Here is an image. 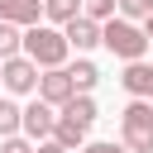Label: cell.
I'll return each mask as SVG.
<instances>
[{
    "mask_svg": "<svg viewBox=\"0 0 153 153\" xmlns=\"http://www.w3.org/2000/svg\"><path fill=\"white\" fill-rule=\"evenodd\" d=\"M100 43H105L120 62H143V53H148L143 29H139V24H129V19H120V14L100 24Z\"/></svg>",
    "mask_w": 153,
    "mask_h": 153,
    "instance_id": "2",
    "label": "cell"
},
{
    "mask_svg": "<svg viewBox=\"0 0 153 153\" xmlns=\"http://www.w3.org/2000/svg\"><path fill=\"white\" fill-rule=\"evenodd\" d=\"M14 134H19V105L0 96V139H14Z\"/></svg>",
    "mask_w": 153,
    "mask_h": 153,
    "instance_id": "14",
    "label": "cell"
},
{
    "mask_svg": "<svg viewBox=\"0 0 153 153\" xmlns=\"http://www.w3.org/2000/svg\"><path fill=\"white\" fill-rule=\"evenodd\" d=\"M43 14L38 0H0V24H14V29H33Z\"/></svg>",
    "mask_w": 153,
    "mask_h": 153,
    "instance_id": "9",
    "label": "cell"
},
{
    "mask_svg": "<svg viewBox=\"0 0 153 153\" xmlns=\"http://www.w3.org/2000/svg\"><path fill=\"white\" fill-rule=\"evenodd\" d=\"M67 81H72V91H76V96H91V91H96V81H100V72H96V62H91V57H76V62L67 67Z\"/></svg>",
    "mask_w": 153,
    "mask_h": 153,
    "instance_id": "10",
    "label": "cell"
},
{
    "mask_svg": "<svg viewBox=\"0 0 153 153\" xmlns=\"http://www.w3.org/2000/svg\"><path fill=\"white\" fill-rule=\"evenodd\" d=\"M19 53L38 67V72H53V67H67V38H62V29H53V24H33V29H24V38H19Z\"/></svg>",
    "mask_w": 153,
    "mask_h": 153,
    "instance_id": "1",
    "label": "cell"
},
{
    "mask_svg": "<svg viewBox=\"0 0 153 153\" xmlns=\"http://www.w3.org/2000/svg\"><path fill=\"white\" fill-rule=\"evenodd\" d=\"M48 139H53V143H62V148H67V153H76V148H81V143H86V129H81V124H72V120H62V115H57V120H53V134H48Z\"/></svg>",
    "mask_w": 153,
    "mask_h": 153,
    "instance_id": "12",
    "label": "cell"
},
{
    "mask_svg": "<svg viewBox=\"0 0 153 153\" xmlns=\"http://www.w3.org/2000/svg\"><path fill=\"white\" fill-rule=\"evenodd\" d=\"M33 153H67L62 143H53V139H43V143H33Z\"/></svg>",
    "mask_w": 153,
    "mask_h": 153,
    "instance_id": "20",
    "label": "cell"
},
{
    "mask_svg": "<svg viewBox=\"0 0 153 153\" xmlns=\"http://www.w3.org/2000/svg\"><path fill=\"white\" fill-rule=\"evenodd\" d=\"M57 115H62V120H72V124H81V129H91V124H96V100H91V96H72Z\"/></svg>",
    "mask_w": 153,
    "mask_h": 153,
    "instance_id": "11",
    "label": "cell"
},
{
    "mask_svg": "<svg viewBox=\"0 0 153 153\" xmlns=\"http://www.w3.org/2000/svg\"><path fill=\"white\" fill-rule=\"evenodd\" d=\"M43 105H53V110H62L76 91H72V81H67V67H53V72H38V91H33Z\"/></svg>",
    "mask_w": 153,
    "mask_h": 153,
    "instance_id": "6",
    "label": "cell"
},
{
    "mask_svg": "<svg viewBox=\"0 0 153 153\" xmlns=\"http://www.w3.org/2000/svg\"><path fill=\"white\" fill-rule=\"evenodd\" d=\"M81 14L96 19V24H105V19H115V0H81Z\"/></svg>",
    "mask_w": 153,
    "mask_h": 153,
    "instance_id": "17",
    "label": "cell"
},
{
    "mask_svg": "<svg viewBox=\"0 0 153 153\" xmlns=\"http://www.w3.org/2000/svg\"><path fill=\"white\" fill-rule=\"evenodd\" d=\"M0 153H33V143L24 134H14V139H0Z\"/></svg>",
    "mask_w": 153,
    "mask_h": 153,
    "instance_id": "18",
    "label": "cell"
},
{
    "mask_svg": "<svg viewBox=\"0 0 153 153\" xmlns=\"http://www.w3.org/2000/svg\"><path fill=\"white\" fill-rule=\"evenodd\" d=\"M38 5H43V14H48L53 24H67V19L81 14V0H38Z\"/></svg>",
    "mask_w": 153,
    "mask_h": 153,
    "instance_id": "13",
    "label": "cell"
},
{
    "mask_svg": "<svg viewBox=\"0 0 153 153\" xmlns=\"http://www.w3.org/2000/svg\"><path fill=\"white\" fill-rule=\"evenodd\" d=\"M0 86L10 91V96H33L38 91V67L19 53V57H5L0 62Z\"/></svg>",
    "mask_w": 153,
    "mask_h": 153,
    "instance_id": "4",
    "label": "cell"
},
{
    "mask_svg": "<svg viewBox=\"0 0 153 153\" xmlns=\"http://www.w3.org/2000/svg\"><path fill=\"white\" fill-rule=\"evenodd\" d=\"M120 143L129 153H153V105L148 100H129L120 115Z\"/></svg>",
    "mask_w": 153,
    "mask_h": 153,
    "instance_id": "3",
    "label": "cell"
},
{
    "mask_svg": "<svg viewBox=\"0 0 153 153\" xmlns=\"http://www.w3.org/2000/svg\"><path fill=\"white\" fill-rule=\"evenodd\" d=\"M53 120H57V110L43 105L38 96H33L29 105H19V134H24L29 143H43V139L53 134Z\"/></svg>",
    "mask_w": 153,
    "mask_h": 153,
    "instance_id": "5",
    "label": "cell"
},
{
    "mask_svg": "<svg viewBox=\"0 0 153 153\" xmlns=\"http://www.w3.org/2000/svg\"><path fill=\"white\" fill-rule=\"evenodd\" d=\"M19 38H24V29L0 24V62H5V57H19Z\"/></svg>",
    "mask_w": 153,
    "mask_h": 153,
    "instance_id": "16",
    "label": "cell"
},
{
    "mask_svg": "<svg viewBox=\"0 0 153 153\" xmlns=\"http://www.w3.org/2000/svg\"><path fill=\"white\" fill-rule=\"evenodd\" d=\"M62 38H67V48H76V53H91V48L100 43V24L86 19V14H76V19L62 24Z\"/></svg>",
    "mask_w": 153,
    "mask_h": 153,
    "instance_id": "8",
    "label": "cell"
},
{
    "mask_svg": "<svg viewBox=\"0 0 153 153\" xmlns=\"http://www.w3.org/2000/svg\"><path fill=\"white\" fill-rule=\"evenodd\" d=\"M143 38H148V48H153V14L143 19Z\"/></svg>",
    "mask_w": 153,
    "mask_h": 153,
    "instance_id": "21",
    "label": "cell"
},
{
    "mask_svg": "<svg viewBox=\"0 0 153 153\" xmlns=\"http://www.w3.org/2000/svg\"><path fill=\"white\" fill-rule=\"evenodd\" d=\"M115 10H120V19H129V24H143V19L153 14V0H115Z\"/></svg>",
    "mask_w": 153,
    "mask_h": 153,
    "instance_id": "15",
    "label": "cell"
},
{
    "mask_svg": "<svg viewBox=\"0 0 153 153\" xmlns=\"http://www.w3.org/2000/svg\"><path fill=\"white\" fill-rule=\"evenodd\" d=\"M76 153H129L124 143H81Z\"/></svg>",
    "mask_w": 153,
    "mask_h": 153,
    "instance_id": "19",
    "label": "cell"
},
{
    "mask_svg": "<svg viewBox=\"0 0 153 153\" xmlns=\"http://www.w3.org/2000/svg\"><path fill=\"white\" fill-rule=\"evenodd\" d=\"M120 86L129 91V100H148L153 105V62H124Z\"/></svg>",
    "mask_w": 153,
    "mask_h": 153,
    "instance_id": "7",
    "label": "cell"
}]
</instances>
